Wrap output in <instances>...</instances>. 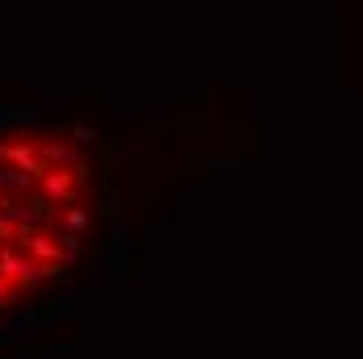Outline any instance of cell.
<instances>
[{
	"label": "cell",
	"instance_id": "obj_6",
	"mask_svg": "<svg viewBox=\"0 0 363 359\" xmlns=\"http://www.w3.org/2000/svg\"><path fill=\"white\" fill-rule=\"evenodd\" d=\"M63 230H67V234H84V230H88V209H84V205H63Z\"/></svg>",
	"mask_w": 363,
	"mask_h": 359
},
{
	"label": "cell",
	"instance_id": "obj_8",
	"mask_svg": "<svg viewBox=\"0 0 363 359\" xmlns=\"http://www.w3.org/2000/svg\"><path fill=\"white\" fill-rule=\"evenodd\" d=\"M72 134H75V143H96V134H92L88 126H75Z\"/></svg>",
	"mask_w": 363,
	"mask_h": 359
},
{
	"label": "cell",
	"instance_id": "obj_5",
	"mask_svg": "<svg viewBox=\"0 0 363 359\" xmlns=\"http://www.w3.org/2000/svg\"><path fill=\"white\" fill-rule=\"evenodd\" d=\"M34 184H38V176H30V172H21V167H13V163H4V159H0V197L30 192Z\"/></svg>",
	"mask_w": 363,
	"mask_h": 359
},
{
	"label": "cell",
	"instance_id": "obj_4",
	"mask_svg": "<svg viewBox=\"0 0 363 359\" xmlns=\"http://www.w3.org/2000/svg\"><path fill=\"white\" fill-rule=\"evenodd\" d=\"M0 159H4V163H13V167H21V172H30V176H42V172H46V159L38 155L34 143H9V146H0Z\"/></svg>",
	"mask_w": 363,
	"mask_h": 359
},
{
	"label": "cell",
	"instance_id": "obj_3",
	"mask_svg": "<svg viewBox=\"0 0 363 359\" xmlns=\"http://www.w3.org/2000/svg\"><path fill=\"white\" fill-rule=\"evenodd\" d=\"M38 155L46 159V167H67V172H75L79 180L88 176L84 159H79V155H75L72 146L63 143V138H46V143H38Z\"/></svg>",
	"mask_w": 363,
	"mask_h": 359
},
{
	"label": "cell",
	"instance_id": "obj_7",
	"mask_svg": "<svg viewBox=\"0 0 363 359\" xmlns=\"http://www.w3.org/2000/svg\"><path fill=\"white\" fill-rule=\"evenodd\" d=\"M0 243H17V217L0 205Z\"/></svg>",
	"mask_w": 363,
	"mask_h": 359
},
{
	"label": "cell",
	"instance_id": "obj_1",
	"mask_svg": "<svg viewBox=\"0 0 363 359\" xmlns=\"http://www.w3.org/2000/svg\"><path fill=\"white\" fill-rule=\"evenodd\" d=\"M17 247L21 251H30L38 263H67V251H63V243L50 234V230H30V226H17Z\"/></svg>",
	"mask_w": 363,
	"mask_h": 359
},
{
	"label": "cell",
	"instance_id": "obj_2",
	"mask_svg": "<svg viewBox=\"0 0 363 359\" xmlns=\"http://www.w3.org/2000/svg\"><path fill=\"white\" fill-rule=\"evenodd\" d=\"M75 184H79L75 172H67V167H46V172L38 176V192H42V201H50V205H72Z\"/></svg>",
	"mask_w": 363,
	"mask_h": 359
}]
</instances>
